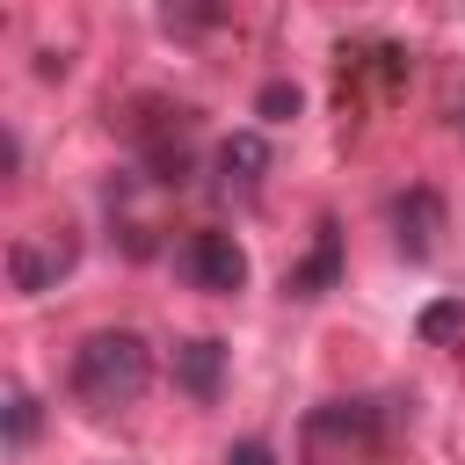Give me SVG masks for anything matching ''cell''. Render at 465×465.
<instances>
[{
	"label": "cell",
	"mask_w": 465,
	"mask_h": 465,
	"mask_svg": "<svg viewBox=\"0 0 465 465\" xmlns=\"http://www.w3.org/2000/svg\"><path fill=\"white\" fill-rule=\"evenodd\" d=\"M65 385H73V400H80L87 414H124V407H138L145 385H153V341H145L138 327H94V334L73 349Z\"/></svg>",
	"instance_id": "1"
},
{
	"label": "cell",
	"mask_w": 465,
	"mask_h": 465,
	"mask_svg": "<svg viewBox=\"0 0 465 465\" xmlns=\"http://www.w3.org/2000/svg\"><path fill=\"white\" fill-rule=\"evenodd\" d=\"M385 429H392L385 400H320L305 414V429H298L305 465H371L385 450Z\"/></svg>",
	"instance_id": "2"
},
{
	"label": "cell",
	"mask_w": 465,
	"mask_h": 465,
	"mask_svg": "<svg viewBox=\"0 0 465 465\" xmlns=\"http://www.w3.org/2000/svg\"><path fill=\"white\" fill-rule=\"evenodd\" d=\"M174 269H182L196 291H211V298L247 291V247H240L232 232H218V225H196V232L174 247Z\"/></svg>",
	"instance_id": "3"
},
{
	"label": "cell",
	"mask_w": 465,
	"mask_h": 465,
	"mask_svg": "<svg viewBox=\"0 0 465 465\" xmlns=\"http://www.w3.org/2000/svg\"><path fill=\"white\" fill-rule=\"evenodd\" d=\"M73 262H80V232H73V225H44V232H22V240L7 247V283H15L22 298H36V291H51L58 276H73Z\"/></svg>",
	"instance_id": "4"
},
{
	"label": "cell",
	"mask_w": 465,
	"mask_h": 465,
	"mask_svg": "<svg viewBox=\"0 0 465 465\" xmlns=\"http://www.w3.org/2000/svg\"><path fill=\"white\" fill-rule=\"evenodd\" d=\"M385 218H392V240H400V254H407V262H436V247H443V225H450V218H443V196H436L429 182L400 189Z\"/></svg>",
	"instance_id": "5"
},
{
	"label": "cell",
	"mask_w": 465,
	"mask_h": 465,
	"mask_svg": "<svg viewBox=\"0 0 465 465\" xmlns=\"http://www.w3.org/2000/svg\"><path fill=\"white\" fill-rule=\"evenodd\" d=\"M225 356H232V349H225L218 334H189V341L174 349V385H182L196 407H211L218 385H225Z\"/></svg>",
	"instance_id": "6"
},
{
	"label": "cell",
	"mask_w": 465,
	"mask_h": 465,
	"mask_svg": "<svg viewBox=\"0 0 465 465\" xmlns=\"http://www.w3.org/2000/svg\"><path fill=\"white\" fill-rule=\"evenodd\" d=\"M334 276H341V225H334V218H320L312 254L283 276V291H291V298H327V291H334Z\"/></svg>",
	"instance_id": "7"
},
{
	"label": "cell",
	"mask_w": 465,
	"mask_h": 465,
	"mask_svg": "<svg viewBox=\"0 0 465 465\" xmlns=\"http://www.w3.org/2000/svg\"><path fill=\"white\" fill-rule=\"evenodd\" d=\"M269 138L262 131H232L225 145H218V174H225V189H262V174H269Z\"/></svg>",
	"instance_id": "8"
},
{
	"label": "cell",
	"mask_w": 465,
	"mask_h": 465,
	"mask_svg": "<svg viewBox=\"0 0 465 465\" xmlns=\"http://www.w3.org/2000/svg\"><path fill=\"white\" fill-rule=\"evenodd\" d=\"M225 15H232V0H160V29H167V36H182V44L211 36Z\"/></svg>",
	"instance_id": "9"
},
{
	"label": "cell",
	"mask_w": 465,
	"mask_h": 465,
	"mask_svg": "<svg viewBox=\"0 0 465 465\" xmlns=\"http://www.w3.org/2000/svg\"><path fill=\"white\" fill-rule=\"evenodd\" d=\"M36 429H44V400L29 385H7V450H29Z\"/></svg>",
	"instance_id": "10"
},
{
	"label": "cell",
	"mask_w": 465,
	"mask_h": 465,
	"mask_svg": "<svg viewBox=\"0 0 465 465\" xmlns=\"http://www.w3.org/2000/svg\"><path fill=\"white\" fill-rule=\"evenodd\" d=\"M458 327H465V298H436V305H421V320H414L421 341H450Z\"/></svg>",
	"instance_id": "11"
},
{
	"label": "cell",
	"mask_w": 465,
	"mask_h": 465,
	"mask_svg": "<svg viewBox=\"0 0 465 465\" xmlns=\"http://www.w3.org/2000/svg\"><path fill=\"white\" fill-rule=\"evenodd\" d=\"M298 109H305V94H298L291 80H269V87L254 94V116H262V124H291Z\"/></svg>",
	"instance_id": "12"
},
{
	"label": "cell",
	"mask_w": 465,
	"mask_h": 465,
	"mask_svg": "<svg viewBox=\"0 0 465 465\" xmlns=\"http://www.w3.org/2000/svg\"><path fill=\"white\" fill-rule=\"evenodd\" d=\"M225 465H276V458H269V443H254V436H247V443H232V450H225Z\"/></svg>",
	"instance_id": "13"
},
{
	"label": "cell",
	"mask_w": 465,
	"mask_h": 465,
	"mask_svg": "<svg viewBox=\"0 0 465 465\" xmlns=\"http://www.w3.org/2000/svg\"><path fill=\"white\" fill-rule=\"evenodd\" d=\"M15 167H22V138L7 131V138H0V174H15Z\"/></svg>",
	"instance_id": "14"
},
{
	"label": "cell",
	"mask_w": 465,
	"mask_h": 465,
	"mask_svg": "<svg viewBox=\"0 0 465 465\" xmlns=\"http://www.w3.org/2000/svg\"><path fill=\"white\" fill-rule=\"evenodd\" d=\"M458 131H465V102H458Z\"/></svg>",
	"instance_id": "15"
}]
</instances>
